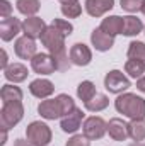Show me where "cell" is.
Returning <instances> with one entry per match:
<instances>
[{
    "instance_id": "6da1fadb",
    "label": "cell",
    "mask_w": 145,
    "mask_h": 146,
    "mask_svg": "<svg viewBox=\"0 0 145 146\" xmlns=\"http://www.w3.org/2000/svg\"><path fill=\"white\" fill-rule=\"evenodd\" d=\"M114 109L130 119H145V99L137 94H121L114 100Z\"/></svg>"
},
{
    "instance_id": "7a4b0ae2",
    "label": "cell",
    "mask_w": 145,
    "mask_h": 146,
    "mask_svg": "<svg viewBox=\"0 0 145 146\" xmlns=\"http://www.w3.org/2000/svg\"><path fill=\"white\" fill-rule=\"evenodd\" d=\"M26 138H28V141H31L34 146H46L51 143L53 133H51V129H50L48 124H44L41 121H33L26 127Z\"/></svg>"
},
{
    "instance_id": "3957f363",
    "label": "cell",
    "mask_w": 145,
    "mask_h": 146,
    "mask_svg": "<svg viewBox=\"0 0 145 146\" xmlns=\"http://www.w3.org/2000/svg\"><path fill=\"white\" fill-rule=\"evenodd\" d=\"M24 117V106L22 102H10V104H3V107L0 110V127L5 129H12L14 126H17Z\"/></svg>"
},
{
    "instance_id": "277c9868",
    "label": "cell",
    "mask_w": 145,
    "mask_h": 146,
    "mask_svg": "<svg viewBox=\"0 0 145 146\" xmlns=\"http://www.w3.org/2000/svg\"><path fill=\"white\" fill-rule=\"evenodd\" d=\"M65 37H67L65 34H62L56 27H53L50 24V26H46V29L41 36V44L48 49L50 54H56V53L67 49L65 48Z\"/></svg>"
},
{
    "instance_id": "5b68a950",
    "label": "cell",
    "mask_w": 145,
    "mask_h": 146,
    "mask_svg": "<svg viewBox=\"0 0 145 146\" xmlns=\"http://www.w3.org/2000/svg\"><path fill=\"white\" fill-rule=\"evenodd\" d=\"M82 131L85 138H89L91 141H96V139H101L108 133V122L99 115H91L84 121Z\"/></svg>"
},
{
    "instance_id": "8992f818",
    "label": "cell",
    "mask_w": 145,
    "mask_h": 146,
    "mask_svg": "<svg viewBox=\"0 0 145 146\" xmlns=\"http://www.w3.org/2000/svg\"><path fill=\"white\" fill-rule=\"evenodd\" d=\"M104 87L109 94H123L125 90H128L132 87V82L128 76H125V73L119 70H111L104 76Z\"/></svg>"
},
{
    "instance_id": "52a82bcc",
    "label": "cell",
    "mask_w": 145,
    "mask_h": 146,
    "mask_svg": "<svg viewBox=\"0 0 145 146\" xmlns=\"http://www.w3.org/2000/svg\"><path fill=\"white\" fill-rule=\"evenodd\" d=\"M31 68L38 75H51L58 72L56 70V61L50 53H38L31 60Z\"/></svg>"
},
{
    "instance_id": "ba28073f",
    "label": "cell",
    "mask_w": 145,
    "mask_h": 146,
    "mask_svg": "<svg viewBox=\"0 0 145 146\" xmlns=\"http://www.w3.org/2000/svg\"><path fill=\"white\" fill-rule=\"evenodd\" d=\"M70 61L75 66H87L92 61V51L84 42H75L70 48Z\"/></svg>"
},
{
    "instance_id": "9c48e42d",
    "label": "cell",
    "mask_w": 145,
    "mask_h": 146,
    "mask_svg": "<svg viewBox=\"0 0 145 146\" xmlns=\"http://www.w3.org/2000/svg\"><path fill=\"white\" fill-rule=\"evenodd\" d=\"M36 48H38L36 41L31 39V37H28V36L19 37V39L15 41V44H14V51H15V54H17L21 60H33L38 54Z\"/></svg>"
},
{
    "instance_id": "30bf717a",
    "label": "cell",
    "mask_w": 145,
    "mask_h": 146,
    "mask_svg": "<svg viewBox=\"0 0 145 146\" xmlns=\"http://www.w3.org/2000/svg\"><path fill=\"white\" fill-rule=\"evenodd\" d=\"M82 121H84V112H82V109H77L75 107L70 114H67V115L62 117L60 127H62L63 133L73 134V133H77L82 127Z\"/></svg>"
},
{
    "instance_id": "8fae6325",
    "label": "cell",
    "mask_w": 145,
    "mask_h": 146,
    "mask_svg": "<svg viewBox=\"0 0 145 146\" xmlns=\"http://www.w3.org/2000/svg\"><path fill=\"white\" fill-rule=\"evenodd\" d=\"M21 31H22V22L19 19H15L12 15L7 17V19H2V22H0V37H2V41H5V42L12 41Z\"/></svg>"
},
{
    "instance_id": "7c38bea8",
    "label": "cell",
    "mask_w": 145,
    "mask_h": 146,
    "mask_svg": "<svg viewBox=\"0 0 145 146\" xmlns=\"http://www.w3.org/2000/svg\"><path fill=\"white\" fill-rule=\"evenodd\" d=\"M44 29H46V24H44V21L41 19V17H28L24 22H22V33H24V36L31 37V39H41L43 36V33H44Z\"/></svg>"
},
{
    "instance_id": "4fadbf2b",
    "label": "cell",
    "mask_w": 145,
    "mask_h": 146,
    "mask_svg": "<svg viewBox=\"0 0 145 146\" xmlns=\"http://www.w3.org/2000/svg\"><path fill=\"white\" fill-rule=\"evenodd\" d=\"M38 112L46 121H55V119L62 117V110H60L56 97L55 99H44V100H41L39 106H38Z\"/></svg>"
},
{
    "instance_id": "5bb4252c",
    "label": "cell",
    "mask_w": 145,
    "mask_h": 146,
    "mask_svg": "<svg viewBox=\"0 0 145 146\" xmlns=\"http://www.w3.org/2000/svg\"><path fill=\"white\" fill-rule=\"evenodd\" d=\"M108 133L114 141H126L130 138L128 133V122H125L119 117H113L108 122Z\"/></svg>"
},
{
    "instance_id": "9a60e30c",
    "label": "cell",
    "mask_w": 145,
    "mask_h": 146,
    "mask_svg": "<svg viewBox=\"0 0 145 146\" xmlns=\"http://www.w3.org/2000/svg\"><path fill=\"white\" fill-rule=\"evenodd\" d=\"M29 92H31L36 99L44 100V99H48V97L55 92V85H53L50 80H46V78H36V80H33V82L29 83Z\"/></svg>"
},
{
    "instance_id": "2e32d148",
    "label": "cell",
    "mask_w": 145,
    "mask_h": 146,
    "mask_svg": "<svg viewBox=\"0 0 145 146\" xmlns=\"http://www.w3.org/2000/svg\"><path fill=\"white\" fill-rule=\"evenodd\" d=\"M114 7V0H85V12L91 17H101Z\"/></svg>"
},
{
    "instance_id": "e0dca14e",
    "label": "cell",
    "mask_w": 145,
    "mask_h": 146,
    "mask_svg": "<svg viewBox=\"0 0 145 146\" xmlns=\"http://www.w3.org/2000/svg\"><path fill=\"white\" fill-rule=\"evenodd\" d=\"M91 42H92V46H94L97 51L104 53V51H109V49L114 46V37L106 34V33H103V31L97 27V29H94V31L91 33Z\"/></svg>"
},
{
    "instance_id": "ac0fdd59",
    "label": "cell",
    "mask_w": 145,
    "mask_h": 146,
    "mask_svg": "<svg viewBox=\"0 0 145 146\" xmlns=\"http://www.w3.org/2000/svg\"><path fill=\"white\" fill-rule=\"evenodd\" d=\"M28 66L26 65H22V63H12V65H9L5 70H3V76L9 80V82H12V83H21V82H24L26 78H28Z\"/></svg>"
},
{
    "instance_id": "d6986e66",
    "label": "cell",
    "mask_w": 145,
    "mask_h": 146,
    "mask_svg": "<svg viewBox=\"0 0 145 146\" xmlns=\"http://www.w3.org/2000/svg\"><path fill=\"white\" fill-rule=\"evenodd\" d=\"M99 29L113 37L121 34V31H123V17H119V15H108L106 19H103Z\"/></svg>"
},
{
    "instance_id": "ffe728a7",
    "label": "cell",
    "mask_w": 145,
    "mask_h": 146,
    "mask_svg": "<svg viewBox=\"0 0 145 146\" xmlns=\"http://www.w3.org/2000/svg\"><path fill=\"white\" fill-rule=\"evenodd\" d=\"M144 27H145L144 22L138 17L126 15V17H123V31H121V34L123 36H137V34H140L144 31Z\"/></svg>"
},
{
    "instance_id": "44dd1931",
    "label": "cell",
    "mask_w": 145,
    "mask_h": 146,
    "mask_svg": "<svg viewBox=\"0 0 145 146\" xmlns=\"http://www.w3.org/2000/svg\"><path fill=\"white\" fill-rule=\"evenodd\" d=\"M22 90L19 88V87H15V85H10V83H7V85H3L2 87V90H0V99H2V102L3 104H10V102H22Z\"/></svg>"
},
{
    "instance_id": "7402d4cb",
    "label": "cell",
    "mask_w": 145,
    "mask_h": 146,
    "mask_svg": "<svg viewBox=\"0 0 145 146\" xmlns=\"http://www.w3.org/2000/svg\"><path fill=\"white\" fill-rule=\"evenodd\" d=\"M128 133L135 143L145 141V119H132L128 122Z\"/></svg>"
},
{
    "instance_id": "603a6c76",
    "label": "cell",
    "mask_w": 145,
    "mask_h": 146,
    "mask_svg": "<svg viewBox=\"0 0 145 146\" xmlns=\"http://www.w3.org/2000/svg\"><path fill=\"white\" fill-rule=\"evenodd\" d=\"M15 7H17V10H19L22 15H26V17H34L38 12H39L41 3H39V0H17V2H15Z\"/></svg>"
},
{
    "instance_id": "cb8c5ba5",
    "label": "cell",
    "mask_w": 145,
    "mask_h": 146,
    "mask_svg": "<svg viewBox=\"0 0 145 146\" xmlns=\"http://www.w3.org/2000/svg\"><path fill=\"white\" fill-rule=\"evenodd\" d=\"M96 94H97V92H96V85H94L91 80H84V82H80L79 87H77V97H79L84 104L89 102Z\"/></svg>"
},
{
    "instance_id": "d4e9b609",
    "label": "cell",
    "mask_w": 145,
    "mask_h": 146,
    "mask_svg": "<svg viewBox=\"0 0 145 146\" xmlns=\"http://www.w3.org/2000/svg\"><path fill=\"white\" fill-rule=\"evenodd\" d=\"M108 106H109V99L104 94H96L89 102L84 104L85 110H89V112H101V110L106 109Z\"/></svg>"
},
{
    "instance_id": "484cf974",
    "label": "cell",
    "mask_w": 145,
    "mask_h": 146,
    "mask_svg": "<svg viewBox=\"0 0 145 146\" xmlns=\"http://www.w3.org/2000/svg\"><path fill=\"white\" fill-rule=\"evenodd\" d=\"M125 72L128 73V76L132 78H142L145 73V61H140V60H128L125 63Z\"/></svg>"
},
{
    "instance_id": "4316f807",
    "label": "cell",
    "mask_w": 145,
    "mask_h": 146,
    "mask_svg": "<svg viewBox=\"0 0 145 146\" xmlns=\"http://www.w3.org/2000/svg\"><path fill=\"white\" fill-rule=\"evenodd\" d=\"M126 56H128L130 60L145 61V42H142V41H132V42L128 44Z\"/></svg>"
},
{
    "instance_id": "83f0119b",
    "label": "cell",
    "mask_w": 145,
    "mask_h": 146,
    "mask_svg": "<svg viewBox=\"0 0 145 146\" xmlns=\"http://www.w3.org/2000/svg\"><path fill=\"white\" fill-rule=\"evenodd\" d=\"M62 14L68 19H77L82 14V5L79 2H62Z\"/></svg>"
},
{
    "instance_id": "f1b7e54d",
    "label": "cell",
    "mask_w": 145,
    "mask_h": 146,
    "mask_svg": "<svg viewBox=\"0 0 145 146\" xmlns=\"http://www.w3.org/2000/svg\"><path fill=\"white\" fill-rule=\"evenodd\" d=\"M56 100H58V106H60V110H62V117L67 115V114H70L75 109V100L70 95H67V94H60L56 97Z\"/></svg>"
},
{
    "instance_id": "f546056e",
    "label": "cell",
    "mask_w": 145,
    "mask_h": 146,
    "mask_svg": "<svg viewBox=\"0 0 145 146\" xmlns=\"http://www.w3.org/2000/svg\"><path fill=\"white\" fill-rule=\"evenodd\" d=\"M51 56H53L55 61H56V70H58V72H67V70L70 68L72 61H70V54L67 53V49H63V51H60V53H56V54H51Z\"/></svg>"
},
{
    "instance_id": "4dcf8cb0",
    "label": "cell",
    "mask_w": 145,
    "mask_h": 146,
    "mask_svg": "<svg viewBox=\"0 0 145 146\" xmlns=\"http://www.w3.org/2000/svg\"><path fill=\"white\" fill-rule=\"evenodd\" d=\"M121 3V9L130 12V14H135V12H142V5H144V0H119Z\"/></svg>"
},
{
    "instance_id": "1f68e13d",
    "label": "cell",
    "mask_w": 145,
    "mask_h": 146,
    "mask_svg": "<svg viewBox=\"0 0 145 146\" xmlns=\"http://www.w3.org/2000/svg\"><path fill=\"white\" fill-rule=\"evenodd\" d=\"M51 26L56 27V29H58L62 34H65V36H70L73 33V26L68 21H65V19H53V21H51Z\"/></svg>"
},
{
    "instance_id": "d6a6232c",
    "label": "cell",
    "mask_w": 145,
    "mask_h": 146,
    "mask_svg": "<svg viewBox=\"0 0 145 146\" xmlns=\"http://www.w3.org/2000/svg\"><path fill=\"white\" fill-rule=\"evenodd\" d=\"M65 146H91V139L85 138L84 134H73Z\"/></svg>"
},
{
    "instance_id": "836d02e7",
    "label": "cell",
    "mask_w": 145,
    "mask_h": 146,
    "mask_svg": "<svg viewBox=\"0 0 145 146\" xmlns=\"http://www.w3.org/2000/svg\"><path fill=\"white\" fill-rule=\"evenodd\" d=\"M10 12H12L10 2L9 0H0V17L7 19V17H10Z\"/></svg>"
},
{
    "instance_id": "e575fe53",
    "label": "cell",
    "mask_w": 145,
    "mask_h": 146,
    "mask_svg": "<svg viewBox=\"0 0 145 146\" xmlns=\"http://www.w3.org/2000/svg\"><path fill=\"white\" fill-rule=\"evenodd\" d=\"M137 88H138L140 92H144V94H145V75L142 76V78H138V80H137Z\"/></svg>"
},
{
    "instance_id": "d590c367",
    "label": "cell",
    "mask_w": 145,
    "mask_h": 146,
    "mask_svg": "<svg viewBox=\"0 0 145 146\" xmlns=\"http://www.w3.org/2000/svg\"><path fill=\"white\" fill-rule=\"evenodd\" d=\"M14 146H34L31 141H28V139H15L14 141Z\"/></svg>"
},
{
    "instance_id": "8d00e7d4",
    "label": "cell",
    "mask_w": 145,
    "mask_h": 146,
    "mask_svg": "<svg viewBox=\"0 0 145 146\" xmlns=\"http://www.w3.org/2000/svg\"><path fill=\"white\" fill-rule=\"evenodd\" d=\"M9 66V63H7V53H5V49H2V68L5 70Z\"/></svg>"
},
{
    "instance_id": "74e56055",
    "label": "cell",
    "mask_w": 145,
    "mask_h": 146,
    "mask_svg": "<svg viewBox=\"0 0 145 146\" xmlns=\"http://www.w3.org/2000/svg\"><path fill=\"white\" fill-rule=\"evenodd\" d=\"M0 129H2V141H0V145L3 146L5 141H7V131H9V129H5V127H0Z\"/></svg>"
},
{
    "instance_id": "f35d334b",
    "label": "cell",
    "mask_w": 145,
    "mask_h": 146,
    "mask_svg": "<svg viewBox=\"0 0 145 146\" xmlns=\"http://www.w3.org/2000/svg\"><path fill=\"white\" fill-rule=\"evenodd\" d=\"M128 146H145V143H132V145H128Z\"/></svg>"
},
{
    "instance_id": "ab89813d",
    "label": "cell",
    "mask_w": 145,
    "mask_h": 146,
    "mask_svg": "<svg viewBox=\"0 0 145 146\" xmlns=\"http://www.w3.org/2000/svg\"><path fill=\"white\" fill-rule=\"evenodd\" d=\"M142 14L145 15V0H144V5H142Z\"/></svg>"
},
{
    "instance_id": "60d3db41",
    "label": "cell",
    "mask_w": 145,
    "mask_h": 146,
    "mask_svg": "<svg viewBox=\"0 0 145 146\" xmlns=\"http://www.w3.org/2000/svg\"><path fill=\"white\" fill-rule=\"evenodd\" d=\"M60 2H79V0H60Z\"/></svg>"
},
{
    "instance_id": "b9f144b4",
    "label": "cell",
    "mask_w": 145,
    "mask_h": 146,
    "mask_svg": "<svg viewBox=\"0 0 145 146\" xmlns=\"http://www.w3.org/2000/svg\"><path fill=\"white\" fill-rule=\"evenodd\" d=\"M144 33H145V27H144Z\"/></svg>"
}]
</instances>
